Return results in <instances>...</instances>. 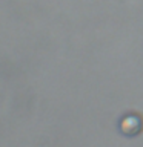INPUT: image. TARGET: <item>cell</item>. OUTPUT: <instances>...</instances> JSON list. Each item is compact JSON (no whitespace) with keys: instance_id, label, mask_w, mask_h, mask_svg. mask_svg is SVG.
<instances>
[{"instance_id":"cell-1","label":"cell","mask_w":143,"mask_h":147,"mask_svg":"<svg viewBox=\"0 0 143 147\" xmlns=\"http://www.w3.org/2000/svg\"><path fill=\"white\" fill-rule=\"evenodd\" d=\"M120 130L128 136H136L143 130V118L140 115L129 113L120 121Z\"/></svg>"}]
</instances>
